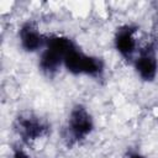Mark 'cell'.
<instances>
[{
	"label": "cell",
	"instance_id": "4",
	"mask_svg": "<svg viewBox=\"0 0 158 158\" xmlns=\"http://www.w3.org/2000/svg\"><path fill=\"white\" fill-rule=\"evenodd\" d=\"M15 131L26 143H32L49 132L48 122L33 112H22L20 114L14 123Z\"/></svg>",
	"mask_w": 158,
	"mask_h": 158
},
{
	"label": "cell",
	"instance_id": "2",
	"mask_svg": "<svg viewBox=\"0 0 158 158\" xmlns=\"http://www.w3.org/2000/svg\"><path fill=\"white\" fill-rule=\"evenodd\" d=\"M94 130V120L88 109L80 104L75 105L67 120L65 139L69 144H77L88 138Z\"/></svg>",
	"mask_w": 158,
	"mask_h": 158
},
{
	"label": "cell",
	"instance_id": "3",
	"mask_svg": "<svg viewBox=\"0 0 158 158\" xmlns=\"http://www.w3.org/2000/svg\"><path fill=\"white\" fill-rule=\"evenodd\" d=\"M63 65L65 69L75 75H88L100 78L104 73V62L101 58L90 56L80 51L78 47L73 48L64 58Z\"/></svg>",
	"mask_w": 158,
	"mask_h": 158
},
{
	"label": "cell",
	"instance_id": "9",
	"mask_svg": "<svg viewBox=\"0 0 158 158\" xmlns=\"http://www.w3.org/2000/svg\"><path fill=\"white\" fill-rule=\"evenodd\" d=\"M128 158H144V157L142 154H139V153H132V154L128 156Z\"/></svg>",
	"mask_w": 158,
	"mask_h": 158
},
{
	"label": "cell",
	"instance_id": "7",
	"mask_svg": "<svg viewBox=\"0 0 158 158\" xmlns=\"http://www.w3.org/2000/svg\"><path fill=\"white\" fill-rule=\"evenodd\" d=\"M21 47L26 52H37L41 48H44L47 36L42 35L37 25L32 21L23 23L19 31Z\"/></svg>",
	"mask_w": 158,
	"mask_h": 158
},
{
	"label": "cell",
	"instance_id": "6",
	"mask_svg": "<svg viewBox=\"0 0 158 158\" xmlns=\"http://www.w3.org/2000/svg\"><path fill=\"white\" fill-rule=\"evenodd\" d=\"M137 27L133 25H123L116 30L114 37V44L116 51L126 60H131L137 49L136 40Z\"/></svg>",
	"mask_w": 158,
	"mask_h": 158
},
{
	"label": "cell",
	"instance_id": "1",
	"mask_svg": "<svg viewBox=\"0 0 158 158\" xmlns=\"http://www.w3.org/2000/svg\"><path fill=\"white\" fill-rule=\"evenodd\" d=\"M77 44L72 38L63 35H49L46 38V44L43 52L40 58V69L48 77L54 75L60 65L65 56L75 48Z\"/></svg>",
	"mask_w": 158,
	"mask_h": 158
},
{
	"label": "cell",
	"instance_id": "5",
	"mask_svg": "<svg viewBox=\"0 0 158 158\" xmlns=\"http://www.w3.org/2000/svg\"><path fill=\"white\" fill-rule=\"evenodd\" d=\"M135 69L144 81H153L158 73V59L153 44H147L135 59Z\"/></svg>",
	"mask_w": 158,
	"mask_h": 158
},
{
	"label": "cell",
	"instance_id": "8",
	"mask_svg": "<svg viewBox=\"0 0 158 158\" xmlns=\"http://www.w3.org/2000/svg\"><path fill=\"white\" fill-rule=\"evenodd\" d=\"M11 158H30V157H28V154L23 149L16 148V149H14V153H12V157Z\"/></svg>",
	"mask_w": 158,
	"mask_h": 158
}]
</instances>
